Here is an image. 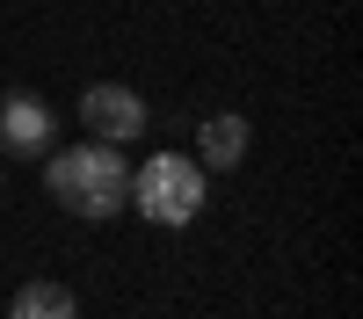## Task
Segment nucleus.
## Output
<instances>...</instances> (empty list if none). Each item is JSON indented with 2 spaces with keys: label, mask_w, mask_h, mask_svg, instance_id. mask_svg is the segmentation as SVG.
Wrapping results in <instances>:
<instances>
[{
  "label": "nucleus",
  "mask_w": 363,
  "mask_h": 319,
  "mask_svg": "<svg viewBox=\"0 0 363 319\" xmlns=\"http://www.w3.org/2000/svg\"><path fill=\"white\" fill-rule=\"evenodd\" d=\"M131 211H145V225H189L203 211V167L189 153H153L145 167H131Z\"/></svg>",
  "instance_id": "obj_2"
},
{
  "label": "nucleus",
  "mask_w": 363,
  "mask_h": 319,
  "mask_svg": "<svg viewBox=\"0 0 363 319\" xmlns=\"http://www.w3.org/2000/svg\"><path fill=\"white\" fill-rule=\"evenodd\" d=\"M80 124L102 145H131V138H145V95L124 87V80H95L80 95Z\"/></svg>",
  "instance_id": "obj_3"
},
{
  "label": "nucleus",
  "mask_w": 363,
  "mask_h": 319,
  "mask_svg": "<svg viewBox=\"0 0 363 319\" xmlns=\"http://www.w3.org/2000/svg\"><path fill=\"white\" fill-rule=\"evenodd\" d=\"M58 145V116L37 95H0V153L8 160H44Z\"/></svg>",
  "instance_id": "obj_4"
},
{
  "label": "nucleus",
  "mask_w": 363,
  "mask_h": 319,
  "mask_svg": "<svg viewBox=\"0 0 363 319\" xmlns=\"http://www.w3.org/2000/svg\"><path fill=\"white\" fill-rule=\"evenodd\" d=\"M247 116H240V109H218V116H203V124H196V167L203 174H233L240 160H247Z\"/></svg>",
  "instance_id": "obj_5"
},
{
  "label": "nucleus",
  "mask_w": 363,
  "mask_h": 319,
  "mask_svg": "<svg viewBox=\"0 0 363 319\" xmlns=\"http://www.w3.org/2000/svg\"><path fill=\"white\" fill-rule=\"evenodd\" d=\"M8 319H80V298L66 283H22L15 305H8Z\"/></svg>",
  "instance_id": "obj_6"
},
{
  "label": "nucleus",
  "mask_w": 363,
  "mask_h": 319,
  "mask_svg": "<svg viewBox=\"0 0 363 319\" xmlns=\"http://www.w3.org/2000/svg\"><path fill=\"white\" fill-rule=\"evenodd\" d=\"M44 189L58 211H73L87 225H109L116 211H131V160H124V145H102V138H87V145H66V153H44Z\"/></svg>",
  "instance_id": "obj_1"
}]
</instances>
